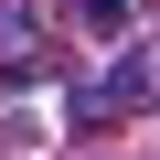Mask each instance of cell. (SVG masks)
<instances>
[{
    "label": "cell",
    "instance_id": "obj_1",
    "mask_svg": "<svg viewBox=\"0 0 160 160\" xmlns=\"http://www.w3.org/2000/svg\"><path fill=\"white\" fill-rule=\"evenodd\" d=\"M128 107H149V64H118L107 86L75 96V118H86V128H107V118H128Z\"/></svg>",
    "mask_w": 160,
    "mask_h": 160
},
{
    "label": "cell",
    "instance_id": "obj_2",
    "mask_svg": "<svg viewBox=\"0 0 160 160\" xmlns=\"http://www.w3.org/2000/svg\"><path fill=\"white\" fill-rule=\"evenodd\" d=\"M128 11H139V0H75V22H86L96 43H107V32H128Z\"/></svg>",
    "mask_w": 160,
    "mask_h": 160
}]
</instances>
